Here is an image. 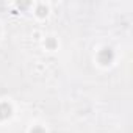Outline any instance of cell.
<instances>
[{
	"label": "cell",
	"instance_id": "1",
	"mask_svg": "<svg viewBox=\"0 0 133 133\" xmlns=\"http://www.w3.org/2000/svg\"><path fill=\"white\" fill-rule=\"evenodd\" d=\"M113 58H114V53H113V50L108 49V47L99 52V61H100L102 64H110V63L113 61Z\"/></svg>",
	"mask_w": 133,
	"mask_h": 133
},
{
	"label": "cell",
	"instance_id": "2",
	"mask_svg": "<svg viewBox=\"0 0 133 133\" xmlns=\"http://www.w3.org/2000/svg\"><path fill=\"white\" fill-rule=\"evenodd\" d=\"M11 116V107L8 103H0V119H6Z\"/></svg>",
	"mask_w": 133,
	"mask_h": 133
},
{
	"label": "cell",
	"instance_id": "3",
	"mask_svg": "<svg viewBox=\"0 0 133 133\" xmlns=\"http://www.w3.org/2000/svg\"><path fill=\"white\" fill-rule=\"evenodd\" d=\"M45 14H47V8H45L44 5H39V6H38V16L42 17V16H45Z\"/></svg>",
	"mask_w": 133,
	"mask_h": 133
},
{
	"label": "cell",
	"instance_id": "4",
	"mask_svg": "<svg viewBox=\"0 0 133 133\" xmlns=\"http://www.w3.org/2000/svg\"><path fill=\"white\" fill-rule=\"evenodd\" d=\"M31 133H45V130L42 127H33L31 128Z\"/></svg>",
	"mask_w": 133,
	"mask_h": 133
}]
</instances>
